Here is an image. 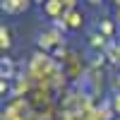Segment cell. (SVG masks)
I'll list each match as a JSON object with an SVG mask.
<instances>
[{
	"label": "cell",
	"instance_id": "3957f363",
	"mask_svg": "<svg viewBox=\"0 0 120 120\" xmlns=\"http://www.w3.org/2000/svg\"><path fill=\"white\" fill-rule=\"evenodd\" d=\"M89 3H98V0H89Z\"/></svg>",
	"mask_w": 120,
	"mask_h": 120
},
{
	"label": "cell",
	"instance_id": "6da1fadb",
	"mask_svg": "<svg viewBox=\"0 0 120 120\" xmlns=\"http://www.w3.org/2000/svg\"><path fill=\"white\" fill-rule=\"evenodd\" d=\"M115 111H120V94L115 96Z\"/></svg>",
	"mask_w": 120,
	"mask_h": 120
},
{
	"label": "cell",
	"instance_id": "7a4b0ae2",
	"mask_svg": "<svg viewBox=\"0 0 120 120\" xmlns=\"http://www.w3.org/2000/svg\"><path fill=\"white\" fill-rule=\"evenodd\" d=\"M34 3H46V0H34Z\"/></svg>",
	"mask_w": 120,
	"mask_h": 120
}]
</instances>
